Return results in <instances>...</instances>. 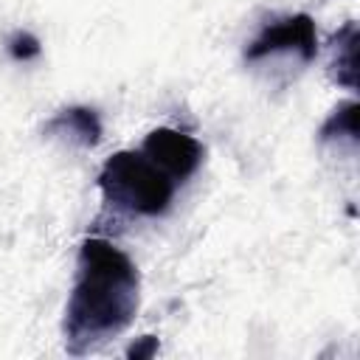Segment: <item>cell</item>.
Returning <instances> with one entry per match:
<instances>
[{"label":"cell","instance_id":"obj_6","mask_svg":"<svg viewBox=\"0 0 360 360\" xmlns=\"http://www.w3.org/2000/svg\"><path fill=\"white\" fill-rule=\"evenodd\" d=\"M357 22L349 20L329 39V79L343 90H357Z\"/></svg>","mask_w":360,"mask_h":360},{"label":"cell","instance_id":"obj_9","mask_svg":"<svg viewBox=\"0 0 360 360\" xmlns=\"http://www.w3.org/2000/svg\"><path fill=\"white\" fill-rule=\"evenodd\" d=\"M158 349H160L158 338H155V335H143V338H138V340L127 349V357H132V360H146V357L158 354Z\"/></svg>","mask_w":360,"mask_h":360},{"label":"cell","instance_id":"obj_4","mask_svg":"<svg viewBox=\"0 0 360 360\" xmlns=\"http://www.w3.org/2000/svg\"><path fill=\"white\" fill-rule=\"evenodd\" d=\"M141 149L149 158H155L180 186L188 177H194L197 169L205 160V146L194 135H188L183 129H174V127H158V129H152L143 138Z\"/></svg>","mask_w":360,"mask_h":360},{"label":"cell","instance_id":"obj_5","mask_svg":"<svg viewBox=\"0 0 360 360\" xmlns=\"http://www.w3.org/2000/svg\"><path fill=\"white\" fill-rule=\"evenodd\" d=\"M42 135L70 143V146H79V149H93V146H98V141L104 135V124H101V115L96 107L68 104L45 121Z\"/></svg>","mask_w":360,"mask_h":360},{"label":"cell","instance_id":"obj_1","mask_svg":"<svg viewBox=\"0 0 360 360\" xmlns=\"http://www.w3.org/2000/svg\"><path fill=\"white\" fill-rule=\"evenodd\" d=\"M138 264L104 236H87L79 245L76 276L65 304L62 335L73 357H84L118 338L138 312Z\"/></svg>","mask_w":360,"mask_h":360},{"label":"cell","instance_id":"obj_7","mask_svg":"<svg viewBox=\"0 0 360 360\" xmlns=\"http://www.w3.org/2000/svg\"><path fill=\"white\" fill-rule=\"evenodd\" d=\"M357 112H360V104L354 98L349 101H340L329 118L318 127V143H329V141H349L352 149L357 146L360 135H357Z\"/></svg>","mask_w":360,"mask_h":360},{"label":"cell","instance_id":"obj_3","mask_svg":"<svg viewBox=\"0 0 360 360\" xmlns=\"http://www.w3.org/2000/svg\"><path fill=\"white\" fill-rule=\"evenodd\" d=\"M278 53H295L304 65H309L318 56V31L315 20L304 11L278 17L267 22L245 48V62H259Z\"/></svg>","mask_w":360,"mask_h":360},{"label":"cell","instance_id":"obj_2","mask_svg":"<svg viewBox=\"0 0 360 360\" xmlns=\"http://www.w3.org/2000/svg\"><path fill=\"white\" fill-rule=\"evenodd\" d=\"M96 186L101 191L104 214H112L115 219L163 217L180 188V183L141 146L112 152L98 169Z\"/></svg>","mask_w":360,"mask_h":360},{"label":"cell","instance_id":"obj_8","mask_svg":"<svg viewBox=\"0 0 360 360\" xmlns=\"http://www.w3.org/2000/svg\"><path fill=\"white\" fill-rule=\"evenodd\" d=\"M6 51H8V56L14 59V62H31V59H37L39 53H42V42L31 34V31H14L8 39H6Z\"/></svg>","mask_w":360,"mask_h":360}]
</instances>
